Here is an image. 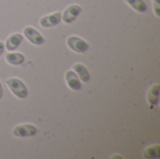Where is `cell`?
I'll return each mask as SVG.
<instances>
[{"label": "cell", "mask_w": 160, "mask_h": 159, "mask_svg": "<svg viewBox=\"0 0 160 159\" xmlns=\"http://www.w3.org/2000/svg\"><path fill=\"white\" fill-rule=\"evenodd\" d=\"M7 84L15 97L19 98H25L27 97L28 95L27 88L21 80L16 78H10L7 81Z\"/></svg>", "instance_id": "6da1fadb"}, {"label": "cell", "mask_w": 160, "mask_h": 159, "mask_svg": "<svg viewBox=\"0 0 160 159\" xmlns=\"http://www.w3.org/2000/svg\"><path fill=\"white\" fill-rule=\"evenodd\" d=\"M82 12V7L78 5H71L65 9L63 12V15L61 16V19H63V22L66 23H70L73 22L77 17L80 15Z\"/></svg>", "instance_id": "7a4b0ae2"}, {"label": "cell", "mask_w": 160, "mask_h": 159, "mask_svg": "<svg viewBox=\"0 0 160 159\" xmlns=\"http://www.w3.org/2000/svg\"><path fill=\"white\" fill-rule=\"evenodd\" d=\"M68 46L74 52H84L88 50L89 48V45L84 41L82 40V38L78 37H70L68 38Z\"/></svg>", "instance_id": "3957f363"}, {"label": "cell", "mask_w": 160, "mask_h": 159, "mask_svg": "<svg viewBox=\"0 0 160 159\" xmlns=\"http://www.w3.org/2000/svg\"><path fill=\"white\" fill-rule=\"evenodd\" d=\"M37 132H38L37 128L34 126L29 125V124L18 126V127H16L13 129V134L16 137H19V138H24V137L34 136V135L37 134Z\"/></svg>", "instance_id": "277c9868"}, {"label": "cell", "mask_w": 160, "mask_h": 159, "mask_svg": "<svg viewBox=\"0 0 160 159\" xmlns=\"http://www.w3.org/2000/svg\"><path fill=\"white\" fill-rule=\"evenodd\" d=\"M23 34L26 38L35 45H42L44 43V38L39 32H38L33 27H26L23 30Z\"/></svg>", "instance_id": "5b68a950"}, {"label": "cell", "mask_w": 160, "mask_h": 159, "mask_svg": "<svg viewBox=\"0 0 160 159\" xmlns=\"http://www.w3.org/2000/svg\"><path fill=\"white\" fill-rule=\"evenodd\" d=\"M61 16H62V14L60 12H56V13H53L51 15L44 16L40 19L39 23L42 27H45V28L54 26V25L58 24L60 22V21L62 20Z\"/></svg>", "instance_id": "8992f818"}, {"label": "cell", "mask_w": 160, "mask_h": 159, "mask_svg": "<svg viewBox=\"0 0 160 159\" xmlns=\"http://www.w3.org/2000/svg\"><path fill=\"white\" fill-rule=\"evenodd\" d=\"M65 78H66V82L70 89L75 90V91L81 90V88H82L81 82L78 78V75L74 71H72V70L67 71Z\"/></svg>", "instance_id": "52a82bcc"}, {"label": "cell", "mask_w": 160, "mask_h": 159, "mask_svg": "<svg viewBox=\"0 0 160 159\" xmlns=\"http://www.w3.org/2000/svg\"><path fill=\"white\" fill-rule=\"evenodd\" d=\"M22 36L21 34H13L11 35L6 41V48L8 51H13L16 50L21 42L22 41Z\"/></svg>", "instance_id": "ba28073f"}, {"label": "cell", "mask_w": 160, "mask_h": 159, "mask_svg": "<svg viewBox=\"0 0 160 159\" xmlns=\"http://www.w3.org/2000/svg\"><path fill=\"white\" fill-rule=\"evenodd\" d=\"M73 69L77 73V75L79 76V78L83 82H89V80H90V74H89L87 68L83 65H82V64H75L73 66Z\"/></svg>", "instance_id": "9c48e42d"}, {"label": "cell", "mask_w": 160, "mask_h": 159, "mask_svg": "<svg viewBox=\"0 0 160 159\" xmlns=\"http://www.w3.org/2000/svg\"><path fill=\"white\" fill-rule=\"evenodd\" d=\"M6 59L8 63L14 66L22 65L25 61L24 56L20 52H9L6 55Z\"/></svg>", "instance_id": "30bf717a"}, {"label": "cell", "mask_w": 160, "mask_h": 159, "mask_svg": "<svg viewBox=\"0 0 160 159\" xmlns=\"http://www.w3.org/2000/svg\"><path fill=\"white\" fill-rule=\"evenodd\" d=\"M159 85L156 84L153 85L149 92H148V96H147V100L150 104L153 105H157L158 103V97H159Z\"/></svg>", "instance_id": "8fae6325"}, {"label": "cell", "mask_w": 160, "mask_h": 159, "mask_svg": "<svg viewBox=\"0 0 160 159\" xmlns=\"http://www.w3.org/2000/svg\"><path fill=\"white\" fill-rule=\"evenodd\" d=\"M133 9L138 12H145L147 10L146 4L143 0H125Z\"/></svg>", "instance_id": "7c38bea8"}, {"label": "cell", "mask_w": 160, "mask_h": 159, "mask_svg": "<svg viewBox=\"0 0 160 159\" xmlns=\"http://www.w3.org/2000/svg\"><path fill=\"white\" fill-rule=\"evenodd\" d=\"M160 157V146H151L144 152V157L146 158H158Z\"/></svg>", "instance_id": "4fadbf2b"}, {"label": "cell", "mask_w": 160, "mask_h": 159, "mask_svg": "<svg viewBox=\"0 0 160 159\" xmlns=\"http://www.w3.org/2000/svg\"><path fill=\"white\" fill-rule=\"evenodd\" d=\"M154 2V9L157 14V16H160V3L159 0H153Z\"/></svg>", "instance_id": "5bb4252c"}, {"label": "cell", "mask_w": 160, "mask_h": 159, "mask_svg": "<svg viewBox=\"0 0 160 159\" xmlns=\"http://www.w3.org/2000/svg\"><path fill=\"white\" fill-rule=\"evenodd\" d=\"M4 50H5V45H4V43H3V42H1V41H0V55L3 53Z\"/></svg>", "instance_id": "9a60e30c"}, {"label": "cell", "mask_w": 160, "mask_h": 159, "mask_svg": "<svg viewBox=\"0 0 160 159\" xmlns=\"http://www.w3.org/2000/svg\"><path fill=\"white\" fill-rule=\"evenodd\" d=\"M2 96H3V87H2V84L0 82V99L2 97Z\"/></svg>", "instance_id": "2e32d148"}]
</instances>
